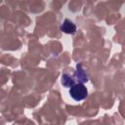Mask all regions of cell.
<instances>
[{"label":"cell","mask_w":125,"mask_h":125,"mask_svg":"<svg viewBox=\"0 0 125 125\" xmlns=\"http://www.w3.org/2000/svg\"><path fill=\"white\" fill-rule=\"evenodd\" d=\"M69 95L74 101L80 102L87 97L88 91H87V88L84 84L75 83L71 88H69Z\"/></svg>","instance_id":"cell-1"},{"label":"cell","mask_w":125,"mask_h":125,"mask_svg":"<svg viewBox=\"0 0 125 125\" xmlns=\"http://www.w3.org/2000/svg\"><path fill=\"white\" fill-rule=\"evenodd\" d=\"M73 77L75 80H77L78 83L84 84L85 82L88 81V75L85 72V70L82 68V63H78L76 65V71L74 72Z\"/></svg>","instance_id":"cell-2"},{"label":"cell","mask_w":125,"mask_h":125,"mask_svg":"<svg viewBox=\"0 0 125 125\" xmlns=\"http://www.w3.org/2000/svg\"><path fill=\"white\" fill-rule=\"evenodd\" d=\"M61 30L63 31L64 33H67V34H73L76 31V26L70 20L65 19L63 21L62 24L61 25Z\"/></svg>","instance_id":"cell-3"},{"label":"cell","mask_w":125,"mask_h":125,"mask_svg":"<svg viewBox=\"0 0 125 125\" xmlns=\"http://www.w3.org/2000/svg\"><path fill=\"white\" fill-rule=\"evenodd\" d=\"M75 79L73 76L69 75L68 73H63L62 75V83L64 87H68V88H71L75 83Z\"/></svg>","instance_id":"cell-4"}]
</instances>
